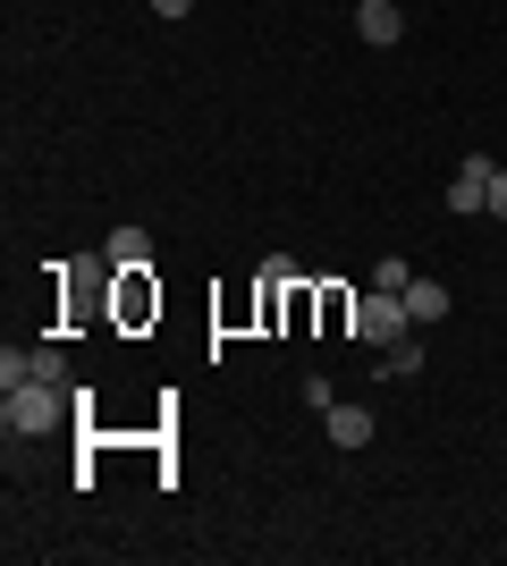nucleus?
<instances>
[{
    "instance_id": "nucleus-1",
    "label": "nucleus",
    "mask_w": 507,
    "mask_h": 566,
    "mask_svg": "<svg viewBox=\"0 0 507 566\" xmlns=\"http://www.w3.org/2000/svg\"><path fill=\"white\" fill-rule=\"evenodd\" d=\"M68 406L76 389H60V380H18V389H0V423H9V440H43V431H60Z\"/></svg>"
},
{
    "instance_id": "nucleus-2",
    "label": "nucleus",
    "mask_w": 507,
    "mask_h": 566,
    "mask_svg": "<svg viewBox=\"0 0 507 566\" xmlns=\"http://www.w3.org/2000/svg\"><path fill=\"white\" fill-rule=\"evenodd\" d=\"M347 322H356V338H363V347H398V338L414 331V322H406V296H389V287H363Z\"/></svg>"
},
{
    "instance_id": "nucleus-3",
    "label": "nucleus",
    "mask_w": 507,
    "mask_h": 566,
    "mask_svg": "<svg viewBox=\"0 0 507 566\" xmlns=\"http://www.w3.org/2000/svg\"><path fill=\"white\" fill-rule=\"evenodd\" d=\"M448 313H457V296H448L440 280H423V271H414V280H406V322H414V331H440Z\"/></svg>"
},
{
    "instance_id": "nucleus-4",
    "label": "nucleus",
    "mask_w": 507,
    "mask_h": 566,
    "mask_svg": "<svg viewBox=\"0 0 507 566\" xmlns=\"http://www.w3.org/2000/svg\"><path fill=\"white\" fill-rule=\"evenodd\" d=\"M448 212H490V161H483V153L457 161V178H448Z\"/></svg>"
},
{
    "instance_id": "nucleus-5",
    "label": "nucleus",
    "mask_w": 507,
    "mask_h": 566,
    "mask_svg": "<svg viewBox=\"0 0 507 566\" xmlns=\"http://www.w3.org/2000/svg\"><path fill=\"white\" fill-rule=\"evenodd\" d=\"M356 34L372 51H389L398 34H406V18H398V0H356Z\"/></svg>"
},
{
    "instance_id": "nucleus-6",
    "label": "nucleus",
    "mask_w": 507,
    "mask_h": 566,
    "mask_svg": "<svg viewBox=\"0 0 507 566\" xmlns=\"http://www.w3.org/2000/svg\"><path fill=\"white\" fill-rule=\"evenodd\" d=\"M102 262H110V271H145V262H152V229H136V220H127V229H110Z\"/></svg>"
},
{
    "instance_id": "nucleus-7",
    "label": "nucleus",
    "mask_w": 507,
    "mask_h": 566,
    "mask_svg": "<svg viewBox=\"0 0 507 566\" xmlns=\"http://www.w3.org/2000/svg\"><path fill=\"white\" fill-rule=\"evenodd\" d=\"M321 423H330V440H338V449H363V440H372V406H330Z\"/></svg>"
},
{
    "instance_id": "nucleus-8",
    "label": "nucleus",
    "mask_w": 507,
    "mask_h": 566,
    "mask_svg": "<svg viewBox=\"0 0 507 566\" xmlns=\"http://www.w3.org/2000/svg\"><path fill=\"white\" fill-rule=\"evenodd\" d=\"M381 373L389 380H414V373H423V331H406L398 347H381Z\"/></svg>"
},
{
    "instance_id": "nucleus-9",
    "label": "nucleus",
    "mask_w": 507,
    "mask_h": 566,
    "mask_svg": "<svg viewBox=\"0 0 507 566\" xmlns=\"http://www.w3.org/2000/svg\"><path fill=\"white\" fill-rule=\"evenodd\" d=\"M406 280H414L406 254H381V262H372V287H389V296H406Z\"/></svg>"
},
{
    "instance_id": "nucleus-10",
    "label": "nucleus",
    "mask_w": 507,
    "mask_h": 566,
    "mask_svg": "<svg viewBox=\"0 0 507 566\" xmlns=\"http://www.w3.org/2000/svg\"><path fill=\"white\" fill-rule=\"evenodd\" d=\"M34 380H60V389H68V355H60V347H34Z\"/></svg>"
},
{
    "instance_id": "nucleus-11",
    "label": "nucleus",
    "mask_w": 507,
    "mask_h": 566,
    "mask_svg": "<svg viewBox=\"0 0 507 566\" xmlns=\"http://www.w3.org/2000/svg\"><path fill=\"white\" fill-rule=\"evenodd\" d=\"M490 220H507V169H490Z\"/></svg>"
},
{
    "instance_id": "nucleus-12",
    "label": "nucleus",
    "mask_w": 507,
    "mask_h": 566,
    "mask_svg": "<svg viewBox=\"0 0 507 566\" xmlns=\"http://www.w3.org/2000/svg\"><path fill=\"white\" fill-rule=\"evenodd\" d=\"M194 0H152V18H187Z\"/></svg>"
}]
</instances>
